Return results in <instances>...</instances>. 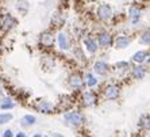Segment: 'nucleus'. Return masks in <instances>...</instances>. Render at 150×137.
I'll return each instance as SVG.
<instances>
[{"label":"nucleus","instance_id":"f257e3e1","mask_svg":"<svg viewBox=\"0 0 150 137\" xmlns=\"http://www.w3.org/2000/svg\"><path fill=\"white\" fill-rule=\"evenodd\" d=\"M56 45V33L53 29H46L38 35V46L43 50H50Z\"/></svg>","mask_w":150,"mask_h":137},{"label":"nucleus","instance_id":"f03ea898","mask_svg":"<svg viewBox=\"0 0 150 137\" xmlns=\"http://www.w3.org/2000/svg\"><path fill=\"white\" fill-rule=\"evenodd\" d=\"M64 121L73 128H80L85 123V117L79 110H67L62 116Z\"/></svg>","mask_w":150,"mask_h":137},{"label":"nucleus","instance_id":"7ed1b4c3","mask_svg":"<svg viewBox=\"0 0 150 137\" xmlns=\"http://www.w3.org/2000/svg\"><path fill=\"white\" fill-rule=\"evenodd\" d=\"M56 45L58 48V50H61V52H70L73 49L72 37L67 30H59L56 34Z\"/></svg>","mask_w":150,"mask_h":137},{"label":"nucleus","instance_id":"20e7f679","mask_svg":"<svg viewBox=\"0 0 150 137\" xmlns=\"http://www.w3.org/2000/svg\"><path fill=\"white\" fill-rule=\"evenodd\" d=\"M18 26V19L10 12L0 14V30L3 33H10Z\"/></svg>","mask_w":150,"mask_h":137},{"label":"nucleus","instance_id":"39448f33","mask_svg":"<svg viewBox=\"0 0 150 137\" xmlns=\"http://www.w3.org/2000/svg\"><path fill=\"white\" fill-rule=\"evenodd\" d=\"M96 18L100 22H110L114 18V8L108 3H100L96 7Z\"/></svg>","mask_w":150,"mask_h":137},{"label":"nucleus","instance_id":"423d86ee","mask_svg":"<svg viewBox=\"0 0 150 137\" xmlns=\"http://www.w3.org/2000/svg\"><path fill=\"white\" fill-rule=\"evenodd\" d=\"M34 109L41 114L49 116V114H54L57 111V105H54L49 99H38L34 105Z\"/></svg>","mask_w":150,"mask_h":137},{"label":"nucleus","instance_id":"0eeeda50","mask_svg":"<svg viewBox=\"0 0 150 137\" xmlns=\"http://www.w3.org/2000/svg\"><path fill=\"white\" fill-rule=\"evenodd\" d=\"M80 102L84 107H92V106L98 105L99 95L96 94L93 90H85V91H81Z\"/></svg>","mask_w":150,"mask_h":137},{"label":"nucleus","instance_id":"6e6552de","mask_svg":"<svg viewBox=\"0 0 150 137\" xmlns=\"http://www.w3.org/2000/svg\"><path fill=\"white\" fill-rule=\"evenodd\" d=\"M101 95L105 101H116L120 96V87L118 84L110 83V84L104 86L101 90Z\"/></svg>","mask_w":150,"mask_h":137},{"label":"nucleus","instance_id":"1a4fd4ad","mask_svg":"<svg viewBox=\"0 0 150 137\" xmlns=\"http://www.w3.org/2000/svg\"><path fill=\"white\" fill-rule=\"evenodd\" d=\"M68 84L72 90L74 91H81L85 87V81H84V76L80 72H72L68 77Z\"/></svg>","mask_w":150,"mask_h":137},{"label":"nucleus","instance_id":"9d476101","mask_svg":"<svg viewBox=\"0 0 150 137\" xmlns=\"http://www.w3.org/2000/svg\"><path fill=\"white\" fill-rule=\"evenodd\" d=\"M114 38L115 37L110 31H107V30H103V31L98 33V35H96V41H98L99 46L103 48V49H107V48L114 46Z\"/></svg>","mask_w":150,"mask_h":137},{"label":"nucleus","instance_id":"9b49d317","mask_svg":"<svg viewBox=\"0 0 150 137\" xmlns=\"http://www.w3.org/2000/svg\"><path fill=\"white\" fill-rule=\"evenodd\" d=\"M92 69H93V73L98 75V76H105L111 71V67H110L108 63H105L103 60H96L92 65Z\"/></svg>","mask_w":150,"mask_h":137},{"label":"nucleus","instance_id":"f8f14e48","mask_svg":"<svg viewBox=\"0 0 150 137\" xmlns=\"http://www.w3.org/2000/svg\"><path fill=\"white\" fill-rule=\"evenodd\" d=\"M127 15H129L130 22L133 25H137L141 21V18H142V8L138 4H131L129 10H127Z\"/></svg>","mask_w":150,"mask_h":137},{"label":"nucleus","instance_id":"ddd939ff","mask_svg":"<svg viewBox=\"0 0 150 137\" xmlns=\"http://www.w3.org/2000/svg\"><path fill=\"white\" fill-rule=\"evenodd\" d=\"M83 46L84 49L87 50L89 54H95V53H98L99 50V44L96 41V38H92L91 35H87V37H84L83 38Z\"/></svg>","mask_w":150,"mask_h":137},{"label":"nucleus","instance_id":"4468645a","mask_svg":"<svg viewBox=\"0 0 150 137\" xmlns=\"http://www.w3.org/2000/svg\"><path fill=\"white\" fill-rule=\"evenodd\" d=\"M50 25H52V29H59L65 25V14H64L61 10H57L53 12L52 18H50Z\"/></svg>","mask_w":150,"mask_h":137},{"label":"nucleus","instance_id":"2eb2a0df","mask_svg":"<svg viewBox=\"0 0 150 137\" xmlns=\"http://www.w3.org/2000/svg\"><path fill=\"white\" fill-rule=\"evenodd\" d=\"M130 44H131V38L126 34H119L114 38V48L115 49H126L130 46Z\"/></svg>","mask_w":150,"mask_h":137},{"label":"nucleus","instance_id":"dca6fc26","mask_svg":"<svg viewBox=\"0 0 150 137\" xmlns=\"http://www.w3.org/2000/svg\"><path fill=\"white\" fill-rule=\"evenodd\" d=\"M16 107V102L14 99L8 96V95H4L0 98V110L1 111H11Z\"/></svg>","mask_w":150,"mask_h":137},{"label":"nucleus","instance_id":"f3484780","mask_svg":"<svg viewBox=\"0 0 150 137\" xmlns=\"http://www.w3.org/2000/svg\"><path fill=\"white\" fill-rule=\"evenodd\" d=\"M146 73H147V71L143 65L135 64L134 67H131V77H133L134 80H143Z\"/></svg>","mask_w":150,"mask_h":137},{"label":"nucleus","instance_id":"a211bd4d","mask_svg":"<svg viewBox=\"0 0 150 137\" xmlns=\"http://www.w3.org/2000/svg\"><path fill=\"white\" fill-rule=\"evenodd\" d=\"M149 56H150V54H149V52H147V50L141 49V50H138V52L134 53L133 57H131V60H133L135 64L142 65V64L146 63V60H147V57H149Z\"/></svg>","mask_w":150,"mask_h":137},{"label":"nucleus","instance_id":"6ab92c4d","mask_svg":"<svg viewBox=\"0 0 150 137\" xmlns=\"http://www.w3.org/2000/svg\"><path fill=\"white\" fill-rule=\"evenodd\" d=\"M84 81H85V86L92 90V88H95L99 84L98 75H95L93 72H87V73L84 75Z\"/></svg>","mask_w":150,"mask_h":137},{"label":"nucleus","instance_id":"aec40b11","mask_svg":"<svg viewBox=\"0 0 150 137\" xmlns=\"http://www.w3.org/2000/svg\"><path fill=\"white\" fill-rule=\"evenodd\" d=\"M15 10L18 11V14L26 15L30 10V3L28 0H15Z\"/></svg>","mask_w":150,"mask_h":137},{"label":"nucleus","instance_id":"412c9836","mask_svg":"<svg viewBox=\"0 0 150 137\" xmlns=\"http://www.w3.org/2000/svg\"><path fill=\"white\" fill-rule=\"evenodd\" d=\"M37 123V117L33 114H25L21 118V126L22 128H31Z\"/></svg>","mask_w":150,"mask_h":137},{"label":"nucleus","instance_id":"4be33fe9","mask_svg":"<svg viewBox=\"0 0 150 137\" xmlns=\"http://www.w3.org/2000/svg\"><path fill=\"white\" fill-rule=\"evenodd\" d=\"M12 120H14V114H12V113H10V111L0 113V126L7 125V123H10Z\"/></svg>","mask_w":150,"mask_h":137},{"label":"nucleus","instance_id":"5701e85b","mask_svg":"<svg viewBox=\"0 0 150 137\" xmlns=\"http://www.w3.org/2000/svg\"><path fill=\"white\" fill-rule=\"evenodd\" d=\"M138 125L142 130H149L150 129V116L149 114H143L141 116L139 121H138Z\"/></svg>","mask_w":150,"mask_h":137},{"label":"nucleus","instance_id":"b1692460","mask_svg":"<svg viewBox=\"0 0 150 137\" xmlns=\"http://www.w3.org/2000/svg\"><path fill=\"white\" fill-rule=\"evenodd\" d=\"M138 41H139V44H142V45L150 46V29H146V30H143V31L141 33Z\"/></svg>","mask_w":150,"mask_h":137},{"label":"nucleus","instance_id":"393cba45","mask_svg":"<svg viewBox=\"0 0 150 137\" xmlns=\"http://www.w3.org/2000/svg\"><path fill=\"white\" fill-rule=\"evenodd\" d=\"M114 67L116 68V71H119V72H127L129 69H131V64L129 63V61H118V63H115V65Z\"/></svg>","mask_w":150,"mask_h":137},{"label":"nucleus","instance_id":"a878e982","mask_svg":"<svg viewBox=\"0 0 150 137\" xmlns=\"http://www.w3.org/2000/svg\"><path fill=\"white\" fill-rule=\"evenodd\" d=\"M1 137H15V133L11 129H6V130H3Z\"/></svg>","mask_w":150,"mask_h":137},{"label":"nucleus","instance_id":"bb28decb","mask_svg":"<svg viewBox=\"0 0 150 137\" xmlns=\"http://www.w3.org/2000/svg\"><path fill=\"white\" fill-rule=\"evenodd\" d=\"M15 137H27V136H26L25 132H18V133L15 134Z\"/></svg>","mask_w":150,"mask_h":137},{"label":"nucleus","instance_id":"cd10ccee","mask_svg":"<svg viewBox=\"0 0 150 137\" xmlns=\"http://www.w3.org/2000/svg\"><path fill=\"white\" fill-rule=\"evenodd\" d=\"M1 96H4V88H3V86L0 84V98Z\"/></svg>","mask_w":150,"mask_h":137},{"label":"nucleus","instance_id":"c85d7f7f","mask_svg":"<svg viewBox=\"0 0 150 137\" xmlns=\"http://www.w3.org/2000/svg\"><path fill=\"white\" fill-rule=\"evenodd\" d=\"M53 137H65V136L61 133H53Z\"/></svg>","mask_w":150,"mask_h":137},{"label":"nucleus","instance_id":"c756f323","mask_svg":"<svg viewBox=\"0 0 150 137\" xmlns=\"http://www.w3.org/2000/svg\"><path fill=\"white\" fill-rule=\"evenodd\" d=\"M33 137H45V136H42L41 133H35V134H34V136H33Z\"/></svg>","mask_w":150,"mask_h":137},{"label":"nucleus","instance_id":"7c9ffc66","mask_svg":"<svg viewBox=\"0 0 150 137\" xmlns=\"http://www.w3.org/2000/svg\"><path fill=\"white\" fill-rule=\"evenodd\" d=\"M146 65H149V67H150V56L147 57V60H146Z\"/></svg>","mask_w":150,"mask_h":137},{"label":"nucleus","instance_id":"2f4dec72","mask_svg":"<svg viewBox=\"0 0 150 137\" xmlns=\"http://www.w3.org/2000/svg\"><path fill=\"white\" fill-rule=\"evenodd\" d=\"M45 137H53V136H45Z\"/></svg>","mask_w":150,"mask_h":137},{"label":"nucleus","instance_id":"473e14b6","mask_svg":"<svg viewBox=\"0 0 150 137\" xmlns=\"http://www.w3.org/2000/svg\"><path fill=\"white\" fill-rule=\"evenodd\" d=\"M61 1H64V0H61Z\"/></svg>","mask_w":150,"mask_h":137}]
</instances>
